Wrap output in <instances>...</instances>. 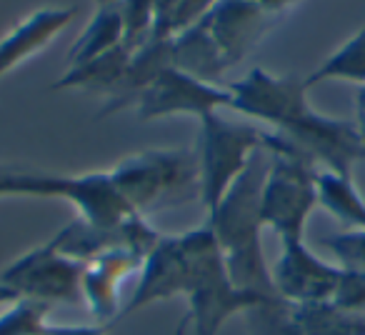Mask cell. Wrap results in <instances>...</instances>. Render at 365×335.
Instances as JSON below:
<instances>
[{
  "mask_svg": "<svg viewBox=\"0 0 365 335\" xmlns=\"http://www.w3.org/2000/svg\"><path fill=\"white\" fill-rule=\"evenodd\" d=\"M268 150L255 153L245 173L230 185L225 198L213 213H208V228L213 230L225 268L238 288L278 298L273 288L270 265L263 253V215H260V195H263L265 173H268Z\"/></svg>",
  "mask_w": 365,
  "mask_h": 335,
  "instance_id": "6da1fadb",
  "label": "cell"
},
{
  "mask_svg": "<svg viewBox=\"0 0 365 335\" xmlns=\"http://www.w3.org/2000/svg\"><path fill=\"white\" fill-rule=\"evenodd\" d=\"M188 315L182 320L178 335L185 325L193 328V335H220L223 325L235 315H245L250 308L270 300L268 295L243 290L233 283L225 268L223 250L215 240L208 223L198 228V255H195V275L188 293Z\"/></svg>",
  "mask_w": 365,
  "mask_h": 335,
  "instance_id": "7a4b0ae2",
  "label": "cell"
},
{
  "mask_svg": "<svg viewBox=\"0 0 365 335\" xmlns=\"http://www.w3.org/2000/svg\"><path fill=\"white\" fill-rule=\"evenodd\" d=\"M230 108L255 123L270 125L275 135L290 143L308 138L323 120V113L308 103L305 81L295 76H273L263 68H253L245 78L228 83Z\"/></svg>",
  "mask_w": 365,
  "mask_h": 335,
  "instance_id": "3957f363",
  "label": "cell"
},
{
  "mask_svg": "<svg viewBox=\"0 0 365 335\" xmlns=\"http://www.w3.org/2000/svg\"><path fill=\"white\" fill-rule=\"evenodd\" d=\"M265 130L233 123L220 113H210L200 120L198 138V198L205 213H213L225 198L230 185L245 173V168L263 150Z\"/></svg>",
  "mask_w": 365,
  "mask_h": 335,
  "instance_id": "277c9868",
  "label": "cell"
},
{
  "mask_svg": "<svg viewBox=\"0 0 365 335\" xmlns=\"http://www.w3.org/2000/svg\"><path fill=\"white\" fill-rule=\"evenodd\" d=\"M270 163L265 173L260 215L263 225L283 240H305L313 210L318 208V168L288 150H268Z\"/></svg>",
  "mask_w": 365,
  "mask_h": 335,
  "instance_id": "5b68a950",
  "label": "cell"
},
{
  "mask_svg": "<svg viewBox=\"0 0 365 335\" xmlns=\"http://www.w3.org/2000/svg\"><path fill=\"white\" fill-rule=\"evenodd\" d=\"M110 178L125 203L143 215L170 195L198 190V158L182 148H150L118 163Z\"/></svg>",
  "mask_w": 365,
  "mask_h": 335,
  "instance_id": "8992f818",
  "label": "cell"
},
{
  "mask_svg": "<svg viewBox=\"0 0 365 335\" xmlns=\"http://www.w3.org/2000/svg\"><path fill=\"white\" fill-rule=\"evenodd\" d=\"M23 198H58L78 210V220L101 233H118L130 218L140 215L125 203L110 170L86 175H56L28 170Z\"/></svg>",
  "mask_w": 365,
  "mask_h": 335,
  "instance_id": "52a82bcc",
  "label": "cell"
},
{
  "mask_svg": "<svg viewBox=\"0 0 365 335\" xmlns=\"http://www.w3.org/2000/svg\"><path fill=\"white\" fill-rule=\"evenodd\" d=\"M83 260L61 253L48 240L13 260L0 273V283H6L18 298L43 305H76L83 300Z\"/></svg>",
  "mask_w": 365,
  "mask_h": 335,
  "instance_id": "ba28073f",
  "label": "cell"
},
{
  "mask_svg": "<svg viewBox=\"0 0 365 335\" xmlns=\"http://www.w3.org/2000/svg\"><path fill=\"white\" fill-rule=\"evenodd\" d=\"M195 253H198V228L182 235H163L143 260L140 278L130 300L123 305L120 318L135 315L178 295L185 298L195 275Z\"/></svg>",
  "mask_w": 365,
  "mask_h": 335,
  "instance_id": "9c48e42d",
  "label": "cell"
},
{
  "mask_svg": "<svg viewBox=\"0 0 365 335\" xmlns=\"http://www.w3.org/2000/svg\"><path fill=\"white\" fill-rule=\"evenodd\" d=\"M230 100L228 86L198 81L170 66L138 96L135 113L140 120L173 115H193L203 120L210 113H220V108H230Z\"/></svg>",
  "mask_w": 365,
  "mask_h": 335,
  "instance_id": "30bf717a",
  "label": "cell"
},
{
  "mask_svg": "<svg viewBox=\"0 0 365 335\" xmlns=\"http://www.w3.org/2000/svg\"><path fill=\"white\" fill-rule=\"evenodd\" d=\"M343 273L345 268L318 258L305 240H283L278 260L270 265L275 293L290 305L330 303Z\"/></svg>",
  "mask_w": 365,
  "mask_h": 335,
  "instance_id": "8fae6325",
  "label": "cell"
},
{
  "mask_svg": "<svg viewBox=\"0 0 365 335\" xmlns=\"http://www.w3.org/2000/svg\"><path fill=\"white\" fill-rule=\"evenodd\" d=\"M273 18L275 16L250 0H215V6L200 23L223 53L225 63L233 68L253 51Z\"/></svg>",
  "mask_w": 365,
  "mask_h": 335,
  "instance_id": "7c38bea8",
  "label": "cell"
},
{
  "mask_svg": "<svg viewBox=\"0 0 365 335\" xmlns=\"http://www.w3.org/2000/svg\"><path fill=\"white\" fill-rule=\"evenodd\" d=\"M143 255L133 250H108L86 263L83 273V303L98 318V325H108L120 318V285L133 273H140Z\"/></svg>",
  "mask_w": 365,
  "mask_h": 335,
  "instance_id": "4fadbf2b",
  "label": "cell"
},
{
  "mask_svg": "<svg viewBox=\"0 0 365 335\" xmlns=\"http://www.w3.org/2000/svg\"><path fill=\"white\" fill-rule=\"evenodd\" d=\"M76 6H58L41 8V11L31 13L26 21L18 23L6 38H0V78H6L21 63L46 51L48 43L61 36L76 21Z\"/></svg>",
  "mask_w": 365,
  "mask_h": 335,
  "instance_id": "5bb4252c",
  "label": "cell"
},
{
  "mask_svg": "<svg viewBox=\"0 0 365 335\" xmlns=\"http://www.w3.org/2000/svg\"><path fill=\"white\" fill-rule=\"evenodd\" d=\"M133 51L123 46L103 53V56L86 61L81 66H68L66 76H61L53 83V91H88V93H106L113 98L120 93L128 76Z\"/></svg>",
  "mask_w": 365,
  "mask_h": 335,
  "instance_id": "9a60e30c",
  "label": "cell"
},
{
  "mask_svg": "<svg viewBox=\"0 0 365 335\" xmlns=\"http://www.w3.org/2000/svg\"><path fill=\"white\" fill-rule=\"evenodd\" d=\"M170 66L215 86L225 76V71H230L203 23H195L193 28L170 38Z\"/></svg>",
  "mask_w": 365,
  "mask_h": 335,
  "instance_id": "2e32d148",
  "label": "cell"
},
{
  "mask_svg": "<svg viewBox=\"0 0 365 335\" xmlns=\"http://www.w3.org/2000/svg\"><path fill=\"white\" fill-rule=\"evenodd\" d=\"M123 43H125V21H123L120 3L118 0L106 3V6H98V13L91 18V23L76 41V46L71 48L68 63L81 66V63L93 61V58L123 46Z\"/></svg>",
  "mask_w": 365,
  "mask_h": 335,
  "instance_id": "e0dca14e",
  "label": "cell"
},
{
  "mask_svg": "<svg viewBox=\"0 0 365 335\" xmlns=\"http://www.w3.org/2000/svg\"><path fill=\"white\" fill-rule=\"evenodd\" d=\"M315 188H318L320 208H325L350 230H365V198L355 188L353 175L318 170Z\"/></svg>",
  "mask_w": 365,
  "mask_h": 335,
  "instance_id": "ac0fdd59",
  "label": "cell"
},
{
  "mask_svg": "<svg viewBox=\"0 0 365 335\" xmlns=\"http://www.w3.org/2000/svg\"><path fill=\"white\" fill-rule=\"evenodd\" d=\"M303 335H365V313H350L333 303L293 305Z\"/></svg>",
  "mask_w": 365,
  "mask_h": 335,
  "instance_id": "d6986e66",
  "label": "cell"
},
{
  "mask_svg": "<svg viewBox=\"0 0 365 335\" xmlns=\"http://www.w3.org/2000/svg\"><path fill=\"white\" fill-rule=\"evenodd\" d=\"M305 88L320 86L328 81H345L365 86V26L353 38L343 43L333 56H328L310 76L303 78Z\"/></svg>",
  "mask_w": 365,
  "mask_h": 335,
  "instance_id": "ffe728a7",
  "label": "cell"
},
{
  "mask_svg": "<svg viewBox=\"0 0 365 335\" xmlns=\"http://www.w3.org/2000/svg\"><path fill=\"white\" fill-rule=\"evenodd\" d=\"M118 3L125 21V46L130 51L140 48L150 38L158 18H163L175 6V0H118Z\"/></svg>",
  "mask_w": 365,
  "mask_h": 335,
  "instance_id": "44dd1931",
  "label": "cell"
},
{
  "mask_svg": "<svg viewBox=\"0 0 365 335\" xmlns=\"http://www.w3.org/2000/svg\"><path fill=\"white\" fill-rule=\"evenodd\" d=\"M243 318L250 335H303L293 318V305L280 298H270L255 305Z\"/></svg>",
  "mask_w": 365,
  "mask_h": 335,
  "instance_id": "7402d4cb",
  "label": "cell"
},
{
  "mask_svg": "<svg viewBox=\"0 0 365 335\" xmlns=\"http://www.w3.org/2000/svg\"><path fill=\"white\" fill-rule=\"evenodd\" d=\"M51 305L18 298L0 313V335H46Z\"/></svg>",
  "mask_w": 365,
  "mask_h": 335,
  "instance_id": "603a6c76",
  "label": "cell"
},
{
  "mask_svg": "<svg viewBox=\"0 0 365 335\" xmlns=\"http://www.w3.org/2000/svg\"><path fill=\"white\" fill-rule=\"evenodd\" d=\"M323 245L330 250L340 268L365 273V230H345L323 238Z\"/></svg>",
  "mask_w": 365,
  "mask_h": 335,
  "instance_id": "cb8c5ba5",
  "label": "cell"
},
{
  "mask_svg": "<svg viewBox=\"0 0 365 335\" xmlns=\"http://www.w3.org/2000/svg\"><path fill=\"white\" fill-rule=\"evenodd\" d=\"M330 303L343 310H350V313H365V273L345 268L343 280H340Z\"/></svg>",
  "mask_w": 365,
  "mask_h": 335,
  "instance_id": "d4e9b609",
  "label": "cell"
},
{
  "mask_svg": "<svg viewBox=\"0 0 365 335\" xmlns=\"http://www.w3.org/2000/svg\"><path fill=\"white\" fill-rule=\"evenodd\" d=\"M28 168L6 165L0 163V198H23V183H26Z\"/></svg>",
  "mask_w": 365,
  "mask_h": 335,
  "instance_id": "484cf974",
  "label": "cell"
},
{
  "mask_svg": "<svg viewBox=\"0 0 365 335\" xmlns=\"http://www.w3.org/2000/svg\"><path fill=\"white\" fill-rule=\"evenodd\" d=\"M46 335H106V325H73V323H56L48 325Z\"/></svg>",
  "mask_w": 365,
  "mask_h": 335,
  "instance_id": "4316f807",
  "label": "cell"
},
{
  "mask_svg": "<svg viewBox=\"0 0 365 335\" xmlns=\"http://www.w3.org/2000/svg\"><path fill=\"white\" fill-rule=\"evenodd\" d=\"M250 3H255V6H260L263 11H268L270 16H280V13L288 11L290 6H295L300 0H250Z\"/></svg>",
  "mask_w": 365,
  "mask_h": 335,
  "instance_id": "83f0119b",
  "label": "cell"
},
{
  "mask_svg": "<svg viewBox=\"0 0 365 335\" xmlns=\"http://www.w3.org/2000/svg\"><path fill=\"white\" fill-rule=\"evenodd\" d=\"M360 130V138H363V145H365V86L358 88V120H355Z\"/></svg>",
  "mask_w": 365,
  "mask_h": 335,
  "instance_id": "f1b7e54d",
  "label": "cell"
},
{
  "mask_svg": "<svg viewBox=\"0 0 365 335\" xmlns=\"http://www.w3.org/2000/svg\"><path fill=\"white\" fill-rule=\"evenodd\" d=\"M16 300H18V295L13 293L6 283H0V308H8V305L16 303Z\"/></svg>",
  "mask_w": 365,
  "mask_h": 335,
  "instance_id": "f546056e",
  "label": "cell"
},
{
  "mask_svg": "<svg viewBox=\"0 0 365 335\" xmlns=\"http://www.w3.org/2000/svg\"><path fill=\"white\" fill-rule=\"evenodd\" d=\"M98 6H106V3H115V0H96Z\"/></svg>",
  "mask_w": 365,
  "mask_h": 335,
  "instance_id": "4dcf8cb0",
  "label": "cell"
}]
</instances>
